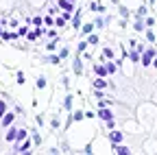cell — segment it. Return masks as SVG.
<instances>
[{
    "label": "cell",
    "instance_id": "6da1fadb",
    "mask_svg": "<svg viewBox=\"0 0 157 155\" xmlns=\"http://www.w3.org/2000/svg\"><path fill=\"white\" fill-rule=\"evenodd\" d=\"M31 146H33V140H24V142H20V144H15V151L13 153H31Z\"/></svg>",
    "mask_w": 157,
    "mask_h": 155
},
{
    "label": "cell",
    "instance_id": "7a4b0ae2",
    "mask_svg": "<svg viewBox=\"0 0 157 155\" xmlns=\"http://www.w3.org/2000/svg\"><path fill=\"white\" fill-rule=\"evenodd\" d=\"M13 120H15V116H13L11 111H7V114L2 116V118H0V125H2L5 129H9V127L13 125Z\"/></svg>",
    "mask_w": 157,
    "mask_h": 155
},
{
    "label": "cell",
    "instance_id": "3957f363",
    "mask_svg": "<svg viewBox=\"0 0 157 155\" xmlns=\"http://www.w3.org/2000/svg\"><path fill=\"white\" fill-rule=\"evenodd\" d=\"M98 118H103V120H111V118H113V111H111V109H107V105H105V107L98 109Z\"/></svg>",
    "mask_w": 157,
    "mask_h": 155
},
{
    "label": "cell",
    "instance_id": "277c9868",
    "mask_svg": "<svg viewBox=\"0 0 157 155\" xmlns=\"http://www.w3.org/2000/svg\"><path fill=\"white\" fill-rule=\"evenodd\" d=\"M153 59H155V50H153V48H148V52H144V55H142V64H144V66H151V64H153Z\"/></svg>",
    "mask_w": 157,
    "mask_h": 155
},
{
    "label": "cell",
    "instance_id": "5b68a950",
    "mask_svg": "<svg viewBox=\"0 0 157 155\" xmlns=\"http://www.w3.org/2000/svg\"><path fill=\"white\" fill-rule=\"evenodd\" d=\"M94 74H96V76H107V74H109V72H107V66L94 64Z\"/></svg>",
    "mask_w": 157,
    "mask_h": 155
},
{
    "label": "cell",
    "instance_id": "8992f818",
    "mask_svg": "<svg viewBox=\"0 0 157 155\" xmlns=\"http://www.w3.org/2000/svg\"><path fill=\"white\" fill-rule=\"evenodd\" d=\"M109 142H111V144H120V142H122V133L111 129V133H109Z\"/></svg>",
    "mask_w": 157,
    "mask_h": 155
},
{
    "label": "cell",
    "instance_id": "52a82bcc",
    "mask_svg": "<svg viewBox=\"0 0 157 155\" xmlns=\"http://www.w3.org/2000/svg\"><path fill=\"white\" fill-rule=\"evenodd\" d=\"M26 135H29V131H26V129H17V133H15V144L24 142V140H26Z\"/></svg>",
    "mask_w": 157,
    "mask_h": 155
},
{
    "label": "cell",
    "instance_id": "ba28073f",
    "mask_svg": "<svg viewBox=\"0 0 157 155\" xmlns=\"http://www.w3.org/2000/svg\"><path fill=\"white\" fill-rule=\"evenodd\" d=\"M15 133H17V129L11 125L9 131H7V135H5V140H7V142H15Z\"/></svg>",
    "mask_w": 157,
    "mask_h": 155
},
{
    "label": "cell",
    "instance_id": "9c48e42d",
    "mask_svg": "<svg viewBox=\"0 0 157 155\" xmlns=\"http://www.w3.org/2000/svg\"><path fill=\"white\" fill-rule=\"evenodd\" d=\"M15 37H20V35H17V33H11V31H2L0 40H2V42H9V40H15Z\"/></svg>",
    "mask_w": 157,
    "mask_h": 155
},
{
    "label": "cell",
    "instance_id": "30bf717a",
    "mask_svg": "<svg viewBox=\"0 0 157 155\" xmlns=\"http://www.w3.org/2000/svg\"><path fill=\"white\" fill-rule=\"evenodd\" d=\"M59 9H63V11H72V9H74V2H70V0H59Z\"/></svg>",
    "mask_w": 157,
    "mask_h": 155
},
{
    "label": "cell",
    "instance_id": "8fae6325",
    "mask_svg": "<svg viewBox=\"0 0 157 155\" xmlns=\"http://www.w3.org/2000/svg\"><path fill=\"white\" fill-rule=\"evenodd\" d=\"M113 151H116L118 155H129V153H131V149H127V146H120V144H113Z\"/></svg>",
    "mask_w": 157,
    "mask_h": 155
},
{
    "label": "cell",
    "instance_id": "7c38bea8",
    "mask_svg": "<svg viewBox=\"0 0 157 155\" xmlns=\"http://www.w3.org/2000/svg\"><path fill=\"white\" fill-rule=\"evenodd\" d=\"M103 90V87H107V81H105V76H98V79L94 81V90Z\"/></svg>",
    "mask_w": 157,
    "mask_h": 155
},
{
    "label": "cell",
    "instance_id": "4fadbf2b",
    "mask_svg": "<svg viewBox=\"0 0 157 155\" xmlns=\"http://www.w3.org/2000/svg\"><path fill=\"white\" fill-rule=\"evenodd\" d=\"M72 70H74L76 74H81V72H83V61H81V59H76L74 66H72Z\"/></svg>",
    "mask_w": 157,
    "mask_h": 155
},
{
    "label": "cell",
    "instance_id": "5bb4252c",
    "mask_svg": "<svg viewBox=\"0 0 157 155\" xmlns=\"http://www.w3.org/2000/svg\"><path fill=\"white\" fill-rule=\"evenodd\" d=\"M72 26H74V29H81V13H74V17H72Z\"/></svg>",
    "mask_w": 157,
    "mask_h": 155
},
{
    "label": "cell",
    "instance_id": "9a60e30c",
    "mask_svg": "<svg viewBox=\"0 0 157 155\" xmlns=\"http://www.w3.org/2000/svg\"><path fill=\"white\" fill-rule=\"evenodd\" d=\"M81 33H83V35L94 33V24H83V26H81Z\"/></svg>",
    "mask_w": 157,
    "mask_h": 155
},
{
    "label": "cell",
    "instance_id": "2e32d148",
    "mask_svg": "<svg viewBox=\"0 0 157 155\" xmlns=\"http://www.w3.org/2000/svg\"><path fill=\"white\" fill-rule=\"evenodd\" d=\"M35 87H37V90H44V87H46V76H39L37 83H35Z\"/></svg>",
    "mask_w": 157,
    "mask_h": 155
},
{
    "label": "cell",
    "instance_id": "e0dca14e",
    "mask_svg": "<svg viewBox=\"0 0 157 155\" xmlns=\"http://www.w3.org/2000/svg\"><path fill=\"white\" fill-rule=\"evenodd\" d=\"M48 61L57 66V64H61V57H59V55H50V57H48Z\"/></svg>",
    "mask_w": 157,
    "mask_h": 155
},
{
    "label": "cell",
    "instance_id": "ac0fdd59",
    "mask_svg": "<svg viewBox=\"0 0 157 155\" xmlns=\"http://www.w3.org/2000/svg\"><path fill=\"white\" fill-rule=\"evenodd\" d=\"M26 83V76H24V72H17V85H24Z\"/></svg>",
    "mask_w": 157,
    "mask_h": 155
},
{
    "label": "cell",
    "instance_id": "d6986e66",
    "mask_svg": "<svg viewBox=\"0 0 157 155\" xmlns=\"http://www.w3.org/2000/svg\"><path fill=\"white\" fill-rule=\"evenodd\" d=\"M83 118H85L83 111H74V114H72V120H83Z\"/></svg>",
    "mask_w": 157,
    "mask_h": 155
},
{
    "label": "cell",
    "instance_id": "ffe728a7",
    "mask_svg": "<svg viewBox=\"0 0 157 155\" xmlns=\"http://www.w3.org/2000/svg\"><path fill=\"white\" fill-rule=\"evenodd\" d=\"M7 111H9V109H7V103H5V101H0V118H2Z\"/></svg>",
    "mask_w": 157,
    "mask_h": 155
},
{
    "label": "cell",
    "instance_id": "44dd1931",
    "mask_svg": "<svg viewBox=\"0 0 157 155\" xmlns=\"http://www.w3.org/2000/svg\"><path fill=\"white\" fill-rule=\"evenodd\" d=\"M87 44H98V35L90 33V37H87Z\"/></svg>",
    "mask_w": 157,
    "mask_h": 155
},
{
    "label": "cell",
    "instance_id": "7402d4cb",
    "mask_svg": "<svg viewBox=\"0 0 157 155\" xmlns=\"http://www.w3.org/2000/svg\"><path fill=\"white\" fill-rule=\"evenodd\" d=\"M103 57H105V59H111V57H113V50H111V48H105V50H103Z\"/></svg>",
    "mask_w": 157,
    "mask_h": 155
},
{
    "label": "cell",
    "instance_id": "603a6c76",
    "mask_svg": "<svg viewBox=\"0 0 157 155\" xmlns=\"http://www.w3.org/2000/svg\"><path fill=\"white\" fill-rule=\"evenodd\" d=\"M31 140H33V144H42V138H39V133H35V131H33V138Z\"/></svg>",
    "mask_w": 157,
    "mask_h": 155
},
{
    "label": "cell",
    "instance_id": "cb8c5ba5",
    "mask_svg": "<svg viewBox=\"0 0 157 155\" xmlns=\"http://www.w3.org/2000/svg\"><path fill=\"white\" fill-rule=\"evenodd\" d=\"M26 33H29V29H26V26H17V35H20V37H24Z\"/></svg>",
    "mask_w": 157,
    "mask_h": 155
},
{
    "label": "cell",
    "instance_id": "d4e9b609",
    "mask_svg": "<svg viewBox=\"0 0 157 155\" xmlns=\"http://www.w3.org/2000/svg\"><path fill=\"white\" fill-rule=\"evenodd\" d=\"M63 107H66V109H72V96H68V99L63 101Z\"/></svg>",
    "mask_w": 157,
    "mask_h": 155
},
{
    "label": "cell",
    "instance_id": "484cf974",
    "mask_svg": "<svg viewBox=\"0 0 157 155\" xmlns=\"http://www.w3.org/2000/svg\"><path fill=\"white\" fill-rule=\"evenodd\" d=\"M55 24H57L59 29H63V26H66V20H63V17H57V20H55Z\"/></svg>",
    "mask_w": 157,
    "mask_h": 155
},
{
    "label": "cell",
    "instance_id": "4316f807",
    "mask_svg": "<svg viewBox=\"0 0 157 155\" xmlns=\"http://www.w3.org/2000/svg\"><path fill=\"white\" fill-rule=\"evenodd\" d=\"M116 70H118V66H116L113 61H109V64H107V72H116Z\"/></svg>",
    "mask_w": 157,
    "mask_h": 155
},
{
    "label": "cell",
    "instance_id": "83f0119b",
    "mask_svg": "<svg viewBox=\"0 0 157 155\" xmlns=\"http://www.w3.org/2000/svg\"><path fill=\"white\" fill-rule=\"evenodd\" d=\"M33 33H35V37H42V35H44V29H42V26H37Z\"/></svg>",
    "mask_w": 157,
    "mask_h": 155
},
{
    "label": "cell",
    "instance_id": "f1b7e54d",
    "mask_svg": "<svg viewBox=\"0 0 157 155\" xmlns=\"http://www.w3.org/2000/svg\"><path fill=\"white\" fill-rule=\"evenodd\" d=\"M87 46H90V44H87V42H81V44H78V46H76V48H78V52H83V50H85V48H87Z\"/></svg>",
    "mask_w": 157,
    "mask_h": 155
},
{
    "label": "cell",
    "instance_id": "f546056e",
    "mask_svg": "<svg viewBox=\"0 0 157 155\" xmlns=\"http://www.w3.org/2000/svg\"><path fill=\"white\" fill-rule=\"evenodd\" d=\"M68 55H70V50H68V48H61V52H59V57H61V59H66Z\"/></svg>",
    "mask_w": 157,
    "mask_h": 155
},
{
    "label": "cell",
    "instance_id": "4dcf8cb0",
    "mask_svg": "<svg viewBox=\"0 0 157 155\" xmlns=\"http://www.w3.org/2000/svg\"><path fill=\"white\" fill-rule=\"evenodd\" d=\"M120 15H122V17H129V9H127V7H120Z\"/></svg>",
    "mask_w": 157,
    "mask_h": 155
},
{
    "label": "cell",
    "instance_id": "1f68e13d",
    "mask_svg": "<svg viewBox=\"0 0 157 155\" xmlns=\"http://www.w3.org/2000/svg\"><path fill=\"white\" fill-rule=\"evenodd\" d=\"M103 24H105L103 20H96V22H94V29H103Z\"/></svg>",
    "mask_w": 157,
    "mask_h": 155
},
{
    "label": "cell",
    "instance_id": "d6a6232c",
    "mask_svg": "<svg viewBox=\"0 0 157 155\" xmlns=\"http://www.w3.org/2000/svg\"><path fill=\"white\" fill-rule=\"evenodd\" d=\"M144 15H146V7H142L140 11H137V17H144Z\"/></svg>",
    "mask_w": 157,
    "mask_h": 155
},
{
    "label": "cell",
    "instance_id": "836d02e7",
    "mask_svg": "<svg viewBox=\"0 0 157 155\" xmlns=\"http://www.w3.org/2000/svg\"><path fill=\"white\" fill-rule=\"evenodd\" d=\"M33 24L35 26H42V17H33Z\"/></svg>",
    "mask_w": 157,
    "mask_h": 155
},
{
    "label": "cell",
    "instance_id": "e575fe53",
    "mask_svg": "<svg viewBox=\"0 0 157 155\" xmlns=\"http://www.w3.org/2000/svg\"><path fill=\"white\" fill-rule=\"evenodd\" d=\"M85 118H90V120H92V118H96V114H94V111H85Z\"/></svg>",
    "mask_w": 157,
    "mask_h": 155
},
{
    "label": "cell",
    "instance_id": "d590c367",
    "mask_svg": "<svg viewBox=\"0 0 157 155\" xmlns=\"http://www.w3.org/2000/svg\"><path fill=\"white\" fill-rule=\"evenodd\" d=\"M50 125H52V129H57V127H59V118H52V122H50Z\"/></svg>",
    "mask_w": 157,
    "mask_h": 155
},
{
    "label": "cell",
    "instance_id": "8d00e7d4",
    "mask_svg": "<svg viewBox=\"0 0 157 155\" xmlns=\"http://www.w3.org/2000/svg\"><path fill=\"white\" fill-rule=\"evenodd\" d=\"M2 31H5V26H2V24H0V35H2Z\"/></svg>",
    "mask_w": 157,
    "mask_h": 155
},
{
    "label": "cell",
    "instance_id": "74e56055",
    "mask_svg": "<svg viewBox=\"0 0 157 155\" xmlns=\"http://www.w3.org/2000/svg\"><path fill=\"white\" fill-rule=\"evenodd\" d=\"M153 66H155V68H157V57H155V61H153Z\"/></svg>",
    "mask_w": 157,
    "mask_h": 155
}]
</instances>
